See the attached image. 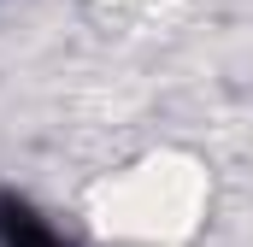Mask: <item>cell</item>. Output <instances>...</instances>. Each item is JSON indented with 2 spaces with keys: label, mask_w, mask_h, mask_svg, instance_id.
Instances as JSON below:
<instances>
[{
  "label": "cell",
  "mask_w": 253,
  "mask_h": 247,
  "mask_svg": "<svg viewBox=\"0 0 253 247\" xmlns=\"http://www.w3.org/2000/svg\"><path fill=\"white\" fill-rule=\"evenodd\" d=\"M0 247H71L53 218H42L30 200H0Z\"/></svg>",
  "instance_id": "cell-1"
}]
</instances>
